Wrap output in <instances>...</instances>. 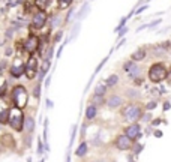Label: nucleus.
Here are the masks:
<instances>
[{
  "label": "nucleus",
  "instance_id": "1",
  "mask_svg": "<svg viewBox=\"0 0 171 162\" xmlns=\"http://www.w3.org/2000/svg\"><path fill=\"white\" fill-rule=\"evenodd\" d=\"M8 123L11 125V128L14 131H23V123H24V114L21 111V108L12 107L8 110Z\"/></svg>",
  "mask_w": 171,
  "mask_h": 162
},
{
  "label": "nucleus",
  "instance_id": "2",
  "mask_svg": "<svg viewBox=\"0 0 171 162\" xmlns=\"http://www.w3.org/2000/svg\"><path fill=\"white\" fill-rule=\"evenodd\" d=\"M27 99H29L27 90L23 87V86H15L12 89V102H14L15 107L23 110V108L27 105Z\"/></svg>",
  "mask_w": 171,
  "mask_h": 162
},
{
  "label": "nucleus",
  "instance_id": "3",
  "mask_svg": "<svg viewBox=\"0 0 171 162\" xmlns=\"http://www.w3.org/2000/svg\"><path fill=\"white\" fill-rule=\"evenodd\" d=\"M167 78V69L162 63H155L150 66V71H149V80L152 83H159Z\"/></svg>",
  "mask_w": 171,
  "mask_h": 162
},
{
  "label": "nucleus",
  "instance_id": "4",
  "mask_svg": "<svg viewBox=\"0 0 171 162\" xmlns=\"http://www.w3.org/2000/svg\"><path fill=\"white\" fill-rule=\"evenodd\" d=\"M123 117L129 122H137L141 117V110H140L138 105H129V107L125 108Z\"/></svg>",
  "mask_w": 171,
  "mask_h": 162
},
{
  "label": "nucleus",
  "instance_id": "5",
  "mask_svg": "<svg viewBox=\"0 0 171 162\" xmlns=\"http://www.w3.org/2000/svg\"><path fill=\"white\" fill-rule=\"evenodd\" d=\"M24 74L27 75L29 80H32V78L36 77V74H38V59L36 57L32 56L29 59V62L26 63V66H24Z\"/></svg>",
  "mask_w": 171,
  "mask_h": 162
},
{
  "label": "nucleus",
  "instance_id": "6",
  "mask_svg": "<svg viewBox=\"0 0 171 162\" xmlns=\"http://www.w3.org/2000/svg\"><path fill=\"white\" fill-rule=\"evenodd\" d=\"M24 66H26V63L23 62V59L21 57H17L14 62H12V65H11V75L12 77H21V75L24 74Z\"/></svg>",
  "mask_w": 171,
  "mask_h": 162
},
{
  "label": "nucleus",
  "instance_id": "7",
  "mask_svg": "<svg viewBox=\"0 0 171 162\" xmlns=\"http://www.w3.org/2000/svg\"><path fill=\"white\" fill-rule=\"evenodd\" d=\"M38 48H39V38L35 36V35L29 36L26 39V42H24V51L29 54H33Z\"/></svg>",
  "mask_w": 171,
  "mask_h": 162
},
{
  "label": "nucleus",
  "instance_id": "8",
  "mask_svg": "<svg viewBox=\"0 0 171 162\" xmlns=\"http://www.w3.org/2000/svg\"><path fill=\"white\" fill-rule=\"evenodd\" d=\"M47 23V14L45 11H39L33 15V20H32V26L33 29H42Z\"/></svg>",
  "mask_w": 171,
  "mask_h": 162
},
{
  "label": "nucleus",
  "instance_id": "9",
  "mask_svg": "<svg viewBox=\"0 0 171 162\" xmlns=\"http://www.w3.org/2000/svg\"><path fill=\"white\" fill-rule=\"evenodd\" d=\"M132 143H131V138H128L126 135H119L116 138V147L119 150H129Z\"/></svg>",
  "mask_w": 171,
  "mask_h": 162
},
{
  "label": "nucleus",
  "instance_id": "10",
  "mask_svg": "<svg viewBox=\"0 0 171 162\" xmlns=\"http://www.w3.org/2000/svg\"><path fill=\"white\" fill-rule=\"evenodd\" d=\"M125 135H126L128 138H131V140H135L137 137H140V126H138L137 123H134V125L128 126V128H126V132H125Z\"/></svg>",
  "mask_w": 171,
  "mask_h": 162
},
{
  "label": "nucleus",
  "instance_id": "11",
  "mask_svg": "<svg viewBox=\"0 0 171 162\" xmlns=\"http://www.w3.org/2000/svg\"><path fill=\"white\" fill-rule=\"evenodd\" d=\"M89 12H90V3H87V2H86V3L81 6V9L78 11V14L75 15L77 21H83L86 17H87V15H89Z\"/></svg>",
  "mask_w": 171,
  "mask_h": 162
},
{
  "label": "nucleus",
  "instance_id": "12",
  "mask_svg": "<svg viewBox=\"0 0 171 162\" xmlns=\"http://www.w3.org/2000/svg\"><path fill=\"white\" fill-rule=\"evenodd\" d=\"M122 98L120 96H117V94H113L111 98L108 99V102H107V105H108L110 108H117V107H120L122 105Z\"/></svg>",
  "mask_w": 171,
  "mask_h": 162
},
{
  "label": "nucleus",
  "instance_id": "13",
  "mask_svg": "<svg viewBox=\"0 0 171 162\" xmlns=\"http://www.w3.org/2000/svg\"><path fill=\"white\" fill-rule=\"evenodd\" d=\"M23 128L27 131L29 134H32L35 131V120L33 117H24V123H23Z\"/></svg>",
  "mask_w": 171,
  "mask_h": 162
},
{
  "label": "nucleus",
  "instance_id": "14",
  "mask_svg": "<svg viewBox=\"0 0 171 162\" xmlns=\"http://www.w3.org/2000/svg\"><path fill=\"white\" fill-rule=\"evenodd\" d=\"M8 110L9 108L0 101V123H8Z\"/></svg>",
  "mask_w": 171,
  "mask_h": 162
},
{
  "label": "nucleus",
  "instance_id": "15",
  "mask_svg": "<svg viewBox=\"0 0 171 162\" xmlns=\"http://www.w3.org/2000/svg\"><path fill=\"white\" fill-rule=\"evenodd\" d=\"M51 2H53V0H35V5H36V8H38L39 11H45V9L51 5Z\"/></svg>",
  "mask_w": 171,
  "mask_h": 162
},
{
  "label": "nucleus",
  "instance_id": "16",
  "mask_svg": "<svg viewBox=\"0 0 171 162\" xmlns=\"http://www.w3.org/2000/svg\"><path fill=\"white\" fill-rule=\"evenodd\" d=\"M144 57H146V50H144V48H140V50H137L135 53L132 54V60L134 62L144 60Z\"/></svg>",
  "mask_w": 171,
  "mask_h": 162
},
{
  "label": "nucleus",
  "instance_id": "17",
  "mask_svg": "<svg viewBox=\"0 0 171 162\" xmlns=\"http://www.w3.org/2000/svg\"><path fill=\"white\" fill-rule=\"evenodd\" d=\"M105 83H107V87H113V86H116L117 83H119V75H116V74L110 75Z\"/></svg>",
  "mask_w": 171,
  "mask_h": 162
},
{
  "label": "nucleus",
  "instance_id": "18",
  "mask_svg": "<svg viewBox=\"0 0 171 162\" xmlns=\"http://www.w3.org/2000/svg\"><path fill=\"white\" fill-rule=\"evenodd\" d=\"M6 87H8V83H6V78L3 77V75L0 74V98L3 96V94L6 93Z\"/></svg>",
  "mask_w": 171,
  "mask_h": 162
},
{
  "label": "nucleus",
  "instance_id": "19",
  "mask_svg": "<svg viewBox=\"0 0 171 162\" xmlns=\"http://www.w3.org/2000/svg\"><path fill=\"white\" fill-rule=\"evenodd\" d=\"M95 116H96V107L95 105H89L87 110H86V117L89 120H92V119H95Z\"/></svg>",
  "mask_w": 171,
  "mask_h": 162
},
{
  "label": "nucleus",
  "instance_id": "20",
  "mask_svg": "<svg viewBox=\"0 0 171 162\" xmlns=\"http://www.w3.org/2000/svg\"><path fill=\"white\" fill-rule=\"evenodd\" d=\"M123 69H125V72H132V71H135L137 69V65H135V62L134 60H131V62H128V63H125L123 65Z\"/></svg>",
  "mask_w": 171,
  "mask_h": 162
},
{
  "label": "nucleus",
  "instance_id": "21",
  "mask_svg": "<svg viewBox=\"0 0 171 162\" xmlns=\"http://www.w3.org/2000/svg\"><path fill=\"white\" fill-rule=\"evenodd\" d=\"M87 153V143H81L77 148V156H84Z\"/></svg>",
  "mask_w": 171,
  "mask_h": 162
},
{
  "label": "nucleus",
  "instance_id": "22",
  "mask_svg": "<svg viewBox=\"0 0 171 162\" xmlns=\"http://www.w3.org/2000/svg\"><path fill=\"white\" fill-rule=\"evenodd\" d=\"M80 27H81V23H80V21H77L75 26L72 27V32H71V40L77 38V35H78V32H80Z\"/></svg>",
  "mask_w": 171,
  "mask_h": 162
},
{
  "label": "nucleus",
  "instance_id": "23",
  "mask_svg": "<svg viewBox=\"0 0 171 162\" xmlns=\"http://www.w3.org/2000/svg\"><path fill=\"white\" fill-rule=\"evenodd\" d=\"M72 0H57V5H59V9H66V8L71 6Z\"/></svg>",
  "mask_w": 171,
  "mask_h": 162
},
{
  "label": "nucleus",
  "instance_id": "24",
  "mask_svg": "<svg viewBox=\"0 0 171 162\" xmlns=\"http://www.w3.org/2000/svg\"><path fill=\"white\" fill-rule=\"evenodd\" d=\"M105 90H107V86H102V84H99V86L96 87V90H95V94H98V96H104Z\"/></svg>",
  "mask_w": 171,
  "mask_h": 162
},
{
  "label": "nucleus",
  "instance_id": "25",
  "mask_svg": "<svg viewBox=\"0 0 171 162\" xmlns=\"http://www.w3.org/2000/svg\"><path fill=\"white\" fill-rule=\"evenodd\" d=\"M161 23H162L161 20H155L153 23H150V24H146V29H155V27H158Z\"/></svg>",
  "mask_w": 171,
  "mask_h": 162
},
{
  "label": "nucleus",
  "instance_id": "26",
  "mask_svg": "<svg viewBox=\"0 0 171 162\" xmlns=\"http://www.w3.org/2000/svg\"><path fill=\"white\" fill-rule=\"evenodd\" d=\"M59 24H60V17H59V15H56V17H53V20H51V26L57 27Z\"/></svg>",
  "mask_w": 171,
  "mask_h": 162
},
{
  "label": "nucleus",
  "instance_id": "27",
  "mask_svg": "<svg viewBox=\"0 0 171 162\" xmlns=\"http://www.w3.org/2000/svg\"><path fill=\"white\" fill-rule=\"evenodd\" d=\"M107 60H108V59H102V62H101V63H99V65H98V68H96L95 74H98V72H99V71H101V69H102V66H104V65H105V63H107Z\"/></svg>",
  "mask_w": 171,
  "mask_h": 162
},
{
  "label": "nucleus",
  "instance_id": "28",
  "mask_svg": "<svg viewBox=\"0 0 171 162\" xmlns=\"http://www.w3.org/2000/svg\"><path fill=\"white\" fill-rule=\"evenodd\" d=\"M126 21H128V17H125V18H122V21H120V24H119V26L116 27V32H119V30H120V29H122V27L125 26V23H126Z\"/></svg>",
  "mask_w": 171,
  "mask_h": 162
},
{
  "label": "nucleus",
  "instance_id": "29",
  "mask_svg": "<svg viewBox=\"0 0 171 162\" xmlns=\"http://www.w3.org/2000/svg\"><path fill=\"white\" fill-rule=\"evenodd\" d=\"M146 108H147V110H149V111H150V110H155V108H156V102H155V101L149 102V104H147V105H146Z\"/></svg>",
  "mask_w": 171,
  "mask_h": 162
},
{
  "label": "nucleus",
  "instance_id": "30",
  "mask_svg": "<svg viewBox=\"0 0 171 162\" xmlns=\"http://www.w3.org/2000/svg\"><path fill=\"white\" fill-rule=\"evenodd\" d=\"M39 89H41V84H38V86L35 87V92H33L35 98H39Z\"/></svg>",
  "mask_w": 171,
  "mask_h": 162
},
{
  "label": "nucleus",
  "instance_id": "31",
  "mask_svg": "<svg viewBox=\"0 0 171 162\" xmlns=\"http://www.w3.org/2000/svg\"><path fill=\"white\" fill-rule=\"evenodd\" d=\"M62 32H59V33L56 35V38H54V42H59V40H60V38H62Z\"/></svg>",
  "mask_w": 171,
  "mask_h": 162
},
{
  "label": "nucleus",
  "instance_id": "32",
  "mask_svg": "<svg viewBox=\"0 0 171 162\" xmlns=\"http://www.w3.org/2000/svg\"><path fill=\"white\" fill-rule=\"evenodd\" d=\"M126 33H128V27H126V29H120V35H119V36L122 38V36H123V35H126Z\"/></svg>",
  "mask_w": 171,
  "mask_h": 162
},
{
  "label": "nucleus",
  "instance_id": "33",
  "mask_svg": "<svg viewBox=\"0 0 171 162\" xmlns=\"http://www.w3.org/2000/svg\"><path fill=\"white\" fill-rule=\"evenodd\" d=\"M126 93H129L131 98H134V96L137 94V92H135V90H126Z\"/></svg>",
  "mask_w": 171,
  "mask_h": 162
},
{
  "label": "nucleus",
  "instance_id": "34",
  "mask_svg": "<svg viewBox=\"0 0 171 162\" xmlns=\"http://www.w3.org/2000/svg\"><path fill=\"white\" fill-rule=\"evenodd\" d=\"M146 8H147V6H146V5H144V6H141V8H138L137 11H135V12H137V14H141V12H143V11H146Z\"/></svg>",
  "mask_w": 171,
  "mask_h": 162
},
{
  "label": "nucleus",
  "instance_id": "35",
  "mask_svg": "<svg viewBox=\"0 0 171 162\" xmlns=\"http://www.w3.org/2000/svg\"><path fill=\"white\" fill-rule=\"evenodd\" d=\"M164 110H165V111H168V110H170V102H165V104H164Z\"/></svg>",
  "mask_w": 171,
  "mask_h": 162
},
{
  "label": "nucleus",
  "instance_id": "36",
  "mask_svg": "<svg viewBox=\"0 0 171 162\" xmlns=\"http://www.w3.org/2000/svg\"><path fill=\"white\" fill-rule=\"evenodd\" d=\"M38 153L41 155L42 153V141H39V147H38Z\"/></svg>",
  "mask_w": 171,
  "mask_h": 162
},
{
  "label": "nucleus",
  "instance_id": "37",
  "mask_svg": "<svg viewBox=\"0 0 171 162\" xmlns=\"http://www.w3.org/2000/svg\"><path fill=\"white\" fill-rule=\"evenodd\" d=\"M150 119H152V117H150V116H149V114H146V116H144V117H143V120H144V122L150 120Z\"/></svg>",
  "mask_w": 171,
  "mask_h": 162
},
{
  "label": "nucleus",
  "instance_id": "38",
  "mask_svg": "<svg viewBox=\"0 0 171 162\" xmlns=\"http://www.w3.org/2000/svg\"><path fill=\"white\" fill-rule=\"evenodd\" d=\"M50 81H51V78L48 77V78H47V81H45V86H47V87H48V86H50Z\"/></svg>",
  "mask_w": 171,
  "mask_h": 162
},
{
  "label": "nucleus",
  "instance_id": "39",
  "mask_svg": "<svg viewBox=\"0 0 171 162\" xmlns=\"http://www.w3.org/2000/svg\"><path fill=\"white\" fill-rule=\"evenodd\" d=\"M47 105H48V107H50V108H51V107H53V102H51V101H50V99H48V101H47Z\"/></svg>",
  "mask_w": 171,
  "mask_h": 162
},
{
  "label": "nucleus",
  "instance_id": "40",
  "mask_svg": "<svg viewBox=\"0 0 171 162\" xmlns=\"http://www.w3.org/2000/svg\"><path fill=\"white\" fill-rule=\"evenodd\" d=\"M155 135H156V137H162V132H159V131H158V132H155Z\"/></svg>",
  "mask_w": 171,
  "mask_h": 162
}]
</instances>
